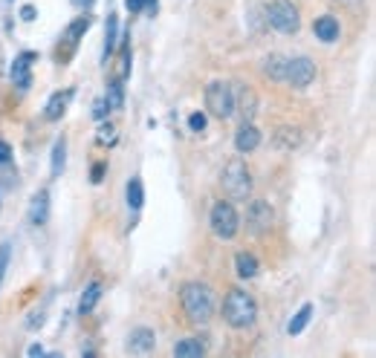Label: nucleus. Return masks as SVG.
I'll list each match as a JSON object with an SVG mask.
<instances>
[{
    "instance_id": "1",
    "label": "nucleus",
    "mask_w": 376,
    "mask_h": 358,
    "mask_svg": "<svg viewBox=\"0 0 376 358\" xmlns=\"http://www.w3.org/2000/svg\"><path fill=\"white\" fill-rule=\"evenodd\" d=\"M180 303H183L186 318L191 324H197V327H205L208 321L215 318V292H212V286H208V283H200V281L183 283Z\"/></svg>"
},
{
    "instance_id": "2",
    "label": "nucleus",
    "mask_w": 376,
    "mask_h": 358,
    "mask_svg": "<svg viewBox=\"0 0 376 358\" xmlns=\"http://www.w3.org/2000/svg\"><path fill=\"white\" fill-rule=\"evenodd\" d=\"M223 321L232 330H249L258 321V303L243 289H229L223 298Z\"/></svg>"
},
{
    "instance_id": "3",
    "label": "nucleus",
    "mask_w": 376,
    "mask_h": 358,
    "mask_svg": "<svg viewBox=\"0 0 376 358\" xmlns=\"http://www.w3.org/2000/svg\"><path fill=\"white\" fill-rule=\"evenodd\" d=\"M220 185H223L229 200L246 202L249 197H252V173H249L243 159H229L226 162V168L220 173Z\"/></svg>"
},
{
    "instance_id": "4",
    "label": "nucleus",
    "mask_w": 376,
    "mask_h": 358,
    "mask_svg": "<svg viewBox=\"0 0 376 358\" xmlns=\"http://www.w3.org/2000/svg\"><path fill=\"white\" fill-rule=\"evenodd\" d=\"M267 23L284 35H292L299 32L301 26V15L296 9V4L292 0H272V4L267 6Z\"/></svg>"
},
{
    "instance_id": "5",
    "label": "nucleus",
    "mask_w": 376,
    "mask_h": 358,
    "mask_svg": "<svg viewBox=\"0 0 376 358\" xmlns=\"http://www.w3.org/2000/svg\"><path fill=\"white\" fill-rule=\"evenodd\" d=\"M205 107L215 119H229L235 113V93L229 81H208L205 84Z\"/></svg>"
},
{
    "instance_id": "6",
    "label": "nucleus",
    "mask_w": 376,
    "mask_h": 358,
    "mask_svg": "<svg viewBox=\"0 0 376 358\" xmlns=\"http://www.w3.org/2000/svg\"><path fill=\"white\" fill-rule=\"evenodd\" d=\"M208 222H212V232L220 237V240H232L240 229V217L235 211V205L229 200H220L212 205V214H208Z\"/></svg>"
},
{
    "instance_id": "7",
    "label": "nucleus",
    "mask_w": 376,
    "mask_h": 358,
    "mask_svg": "<svg viewBox=\"0 0 376 358\" xmlns=\"http://www.w3.org/2000/svg\"><path fill=\"white\" fill-rule=\"evenodd\" d=\"M272 222H275V211L267 200H252L249 202V211H246V229L252 232V234H267L272 229Z\"/></svg>"
},
{
    "instance_id": "8",
    "label": "nucleus",
    "mask_w": 376,
    "mask_h": 358,
    "mask_svg": "<svg viewBox=\"0 0 376 358\" xmlns=\"http://www.w3.org/2000/svg\"><path fill=\"white\" fill-rule=\"evenodd\" d=\"M286 84H292V87H299V90H304V87H310L313 81H316V64L310 61V58H286V78H284Z\"/></svg>"
},
{
    "instance_id": "9",
    "label": "nucleus",
    "mask_w": 376,
    "mask_h": 358,
    "mask_svg": "<svg viewBox=\"0 0 376 358\" xmlns=\"http://www.w3.org/2000/svg\"><path fill=\"white\" fill-rule=\"evenodd\" d=\"M156 347V332L151 327H136L128 335V352L131 355H148Z\"/></svg>"
},
{
    "instance_id": "10",
    "label": "nucleus",
    "mask_w": 376,
    "mask_h": 358,
    "mask_svg": "<svg viewBox=\"0 0 376 358\" xmlns=\"http://www.w3.org/2000/svg\"><path fill=\"white\" fill-rule=\"evenodd\" d=\"M261 145V130L252 121H243L235 133V151L237 153H252Z\"/></svg>"
},
{
    "instance_id": "11",
    "label": "nucleus",
    "mask_w": 376,
    "mask_h": 358,
    "mask_svg": "<svg viewBox=\"0 0 376 358\" xmlns=\"http://www.w3.org/2000/svg\"><path fill=\"white\" fill-rule=\"evenodd\" d=\"M50 219V191H38L29 202V222L32 226H44Z\"/></svg>"
},
{
    "instance_id": "12",
    "label": "nucleus",
    "mask_w": 376,
    "mask_h": 358,
    "mask_svg": "<svg viewBox=\"0 0 376 358\" xmlns=\"http://www.w3.org/2000/svg\"><path fill=\"white\" fill-rule=\"evenodd\" d=\"M313 32H316V38H318V40H324V43H333V40H339V35H342V26H339V21L333 18V15H321V18L313 23Z\"/></svg>"
},
{
    "instance_id": "13",
    "label": "nucleus",
    "mask_w": 376,
    "mask_h": 358,
    "mask_svg": "<svg viewBox=\"0 0 376 358\" xmlns=\"http://www.w3.org/2000/svg\"><path fill=\"white\" fill-rule=\"evenodd\" d=\"M38 55L35 53H21L18 58H15V64H12V81L18 84V87H29L32 84V61H35Z\"/></svg>"
},
{
    "instance_id": "14",
    "label": "nucleus",
    "mask_w": 376,
    "mask_h": 358,
    "mask_svg": "<svg viewBox=\"0 0 376 358\" xmlns=\"http://www.w3.org/2000/svg\"><path fill=\"white\" fill-rule=\"evenodd\" d=\"M72 102V90H64V93H55L50 102H47V110H44V116L50 119V121H58L64 113H67V104Z\"/></svg>"
},
{
    "instance_id": "15",
    "label": "nucleus",
    "mask_w": 376,
    "mask_h": 358,
    "mask_svg": "<svg viewBox=\"0 0 376 358\" xmlns=\"http://www.w3.org/2000/svg\"><path fill=\"white\" fill-rule=\"evenodd\" d=\"M128 38L131 35H124V40H122V47H119V61H116V70H113V81H124L131 75V43H128Z\"/></svg>"
},
{
    "instance_id": "16",
    "label": "nucleus",
    "mask_w": 376,
    "mask_h": 358,
    "mask_svg": "<svg viewBox=\"0 0 376 358\" xmlns=\"http://www.w3.org/2000/svg\"><path fill=\"white\" fill-rule=\"evenodd\" d=\"M90 29V18H78V21H72L67 29H64V43H67V55L75 50V43H78V38L85 35ZM64 55V58H67Z\"/></svg>"
},
{
    "instance_id": "17",
    "label": "nucleus",
    "mask_w": 376,
    "mask_h": 358,
    "mask_svg": "<svg viewBox=\"0 0 376 358\" xmlns=\"http://www.w3.org/2000/svg\"><path fill=\"white\" fill-rule=\"evenodd\" d=\"M235 110L243 113V121H252V116L258 113V96H255V90L243 87L240 90V102H235Z\"/></svg>"
},
{
    "instance_id": "18",
    "label": "nucleus",
    "mask_w": 376,
    "mask_h": 358,
    "mask_svg": "<svg viewBox=\"0 0 376 358\" xmlns=\"http://www.w3.org/2000/svg\"><path fill=\"white\" fill-rule=\"evenodd\" d=\"M264 75H269L272 81H284L286 78V55L272 53L264 58Z\"/></svg>"
},
{
    "instance_id": "19",
    "label": "nucleus",
    "mask_w": 376,
    "mask_h": 358,
    "mask_svg": "<svg viewBox=\"0 0 376 358\" xmlns=\"http://www.w3.org/2000/svg\"><path fill=\"white\" fill-rule=\"evenodd\" d=\"M99 298H102V283H99V281L87 283L85 295H81V300H78V315H90L93 306L99 303Z\"/></svg>"
},
{
    "instance_id": "20",
    "label": "nucleus",
    "mask_w": 376,
    "mask_h": 358,
    "mask_svg": "<svg viewBox=\"0 0 376 358\" xmlns=\"http://www.w3.org/2000/svg\"><path fill=\"white\" fill-rule=\"evenodd\" d=\"M235 268H237V275L240 278H255L258 275V260H255V254H249V251H237V257H235Z\"/></svg>"
},
{
    "instance_id": "21",
    "label": "nucleus",
    "mask_w": 376,
    "mask_h": 358,
    "mask_svg": "<svg viewBox=\"0 0 376 358\" xmlns=\"http://www.w3.org/2000/svg\"><path fill=\"white\" fill-rule=\"evenodd\" d=\"M205 352V347L200 344V338H183L174 344V355L177 358H200Z\"/></svg>"
},
{
    "instance_id": "22",
    "label": "nucleus",
    "mask_w": 376,
    "mask_h": 358,
    "mask_svg": "<svg viewBox=\"0 0 376 358\" xmlns=\"http://www.w3.org/2000/svg\"><path fill=\"white\" fill-rule=\"evenodd\" d=\"M310 318H313V303H304L299 312H296V318L289 321V327H286V332L289 335H301L304 330H307V324H310Z\"/></svg>"
},
{
    "instance_id": "23",
    "label": "nucleus",
    "mask_w": 376,
    "mask_h": 358,
    "mask_svg": "<svg viewBox=\"0 0 376 358\" xmlns=\"http://www.w3.org/2000/svg\"><path fill=\"white\" fill-rule=\"evenodd\" d=\"M116 38H119V21H116V15H110L107 18V29H104V64L110 61V55H113V50H116Z\"/></svg>"
},
{
    "instance_id": "24",
    "label": "nucleus",
    "mask_w": 376,
    "mask_h": 358,
    "mask_svg": "<svg viewBox=\"0 0 376 358\" xmlns=\"http://www.w3.org/2000/svg\"><path fill=\"white\" fill-rule=\"evenodd\" d=\"M64 162H67V139H64V136H58V139H55V145H53V165H50L53 176H61Z\"/></svg>"
},
{
    "instance_id": "25",
    "label": "nucleus",
    "mask_w": 376,
    "mask_h": 358,
    "mask_svg": "<svg viewBox=\"0 0 376 358\" xmlns=\"http://www.w3.org/2000/svg\"><path fill=\"white\" fill-rule=\"evenodd\" d=\"M104 104H107V110H122V104H124V90H122L119 81H110L107 96H104Z\"/></svg>"
},
{
    "instance_id": "26",
    "label": "nucleus",
    "mask_w": 376,
    "mask_h": 358,
    "mask_svg": "<svg viewBox=\"0 0 376 358\" xmlns=\"http://www.w3.org/2000/svg\"><path fill=\"white\" fill-rule=\"evenodd\" d=\"M142 202H145V188H142L139 179H131V183H128V205H131L134 211H139Z\"/></svg>"
},
{
    "instance_id": "27",
    "label": "nucleus",
    "mask_w": 376,
    "mask_h": 358,
    "mask_svg": "<svg viewBox=\"0 0 376 358\" xmlns=\"http://www.w3.org/2000/svg\"><path fill=\"white\" fill-rule=\"evenodd\" d=\"M188 130L203 133V130H205V113H191V116H188Z\"/></svg>"
},
{
    "instance_id": "28",
    "label": "nucleus",
    "mask_w": 376,
    "mask_h": 358,
    "mask_svg": "<svg viewBox=\"0 0 376 358\" xmlns=\"http://www.w3.org/2000/svg\"><path fill=\"white\" fill-rule=\"evenodd\" d=\"M9 243L0 246V283H4V275H6V266H9Z\"/></svg>"
},
{
    "instance_id": "29",
    "label": "nucleus",
    "mask_w": 376,
    "mask_h": 358,
    "mask_svg": "<svg viewBox=\"0 0 376 358\" xmlns=\"http://www.w3.org/2000/svg\"><path fill=\"white\" fill-rule=\"evenodd\" d=\"M99 142L104 145V142H116V127L113 124H102L99 127Z\"/></svg>"
},
{
    "instance_id": "30",
    "label": "nucleus",
    "mask_w": 376,
    "mask_h": 358,
    "mask_svg": "<svg viewBox=\"0 0 376 358\" xmlns=\"http://www.w3.org/2000/svg\"><path fill=\"white\" fill-rule=\"evenodd\" d=\"M90 179H93V185L102 183V179H104V162H96V165H93V176H90Z\"/></svg>"
},
{
    "instance_id": "31",
    "label": "nucleus",
    "mask_w": 376,
    "mask_h": 358,
    "mask_svg": "<svg viewBox=\"0 0 376 358\" xmlns=\"http://www.w3.org/2000/svg\"><path fill=\"white\" fill-rule=\"evenodd\" d=\"M12 159V148L4 142V139H0V165H6Z\"/></svg>"
},
{
    "instance_id": "32",
    "label": "nucleus",
    "mask_w": 376,
    "mask_h": 358,
    "mask_svg": "<svg viewBox=\"0 0 376 358\" xmlns=\"http://www.w3.org/2000/svg\"><path fill=\"white\" fill-rule=\"evenodd\" d=\"M124 6H128L131 12H142L145 9V0H124Z\"/></svg>"
},
{
    "instance_id": "33",
    "label": "nucleus",
    "mask_w": 376,
    "mask_h": 358,
    "mask_svg": "<svg viewBox=\"0 0 376 358\" xmlns=\"http://www.w3.org/2000/svg\"><path fill=\"white\" fill-rule=\"evenodd\" d=\"M104 113H107V104H104V99H99L96 107H93V116H96V119H104Z\"/></svg>"
},
{
    "instance_id": "34",
    "label": "nucleus",
    "mask_w": 376,
    "mask_h": 358,
    "mask_svg": "<svg viewBox=\"0 0 376 358\" xmlns=\"http://www.w3.org/2000/svg\"><path fill=\"white\" fill-rule=\"evenodd\" d=\"M35 15H38V12H35V6H23V9H21V18H23L26 23H29V21H35Z\"/></svg>"
},
{
    "instance_id": "35",
    "label": "nucleus",
    "mask_w": 376,
    "mask_h": 358,
    "mask_svg": "<svg viewBox=\"0 0 376 358\" xmlns=\"http://www.w3.org/2000/svg\"><path fill=\"white\" fill-rule=\"evenodd\" d=\"M70 4H72L75 9H90V6H93V0H70Z\"/></svg>"
},
{
    "instance_id": "36",
    "label": "nucleus",
    "mask_w": 376,
    "mask_h": 358,
    "mask_svg": "<svg viewBox=\"0 0 376 358\" xmlns=\"http://www.w3.org/2000/svg\"><path fill=\"white\" fill-rule=\"evenodd\" d=\"M26 352H29V355H44V347H41V344H32Z\"/></svg>"
},
{
    "instance_id": "37",
    "label": "nucleus",
    "mask_w": 376,
    "mask_h": 358,
    "mask_svg": "<svg viewBox=\"0 0 376 358\" xmlns=\"http://www.w3.org/2000/svg\"><path fill=\"white\" fill-rule=\"evenodd\" d=\"M342 4H356V0H342Z\"/></svg>"
}]
</instances>
